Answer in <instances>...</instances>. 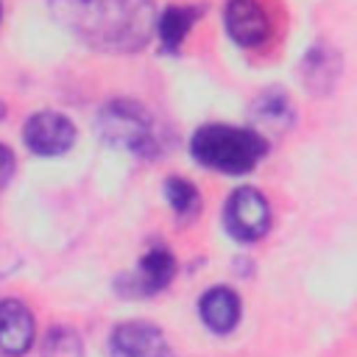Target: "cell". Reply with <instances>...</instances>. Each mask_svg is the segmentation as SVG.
I'll use <instances>...</instances> for the list:
<instances>
[{
  "mask_svg": "<svg viewBox=\"0 0 357 357\" xmlns=\"http://www.w3.org/2000/svg\"><path fill=\"white\" fill-rule=\"evenodd\" d=\"M14 170H17V159H14V151L8 145L0 142V190L8 187V181L14 178Z\"/></svg>",
  "mask_w": 357,
  "mask_h": 357,
  "instance_id": "obj_16",
  "label": "cell"
},
{
  "mask_svg": "<svg viewBox=\"0 0 357 357\" xmlns=\"http://www.w3.org/2000/svg\"><path fill=\"white\" fill-rule=\"evenodd\" d=\"M340 70H343V61H340V53L326 47L324 42L310 47L304 61H301V78H304V86L315 95H326L337 78H340Z\"/></svg>",
  "mask_w": 357,
  "mask_h": 357,
  "instance_id": "obj_12",
  "label": "cell"
},
{
  "mask_svg": "<svg viewBox=\"0 0 357 357\" xmlns=\"http://www.w3.org/2000/svg\"><path fill=\"white\" fill-rule=\"evenodd\" d=\"M98 131L103 142L139 159H156L162 153V131L153 114L128 98L112 100L98 112Z\"/></svg>",
  "mask_w": 357,
  "mask_h": 357,
  "instance_id": "obj_3",
  "label": "cell"
},
{
  "mask_svg": "<svg viewBox=\"0 0 357 357\" xmlns=\"http://www.w3.org/2000/svg\"><path fill=\"white\" fill-rule=\"evenodd\" d=\"M198 315L215 335H229L240 321V296L231 287L215 284L201 296Z\"/></svg>",
  "mask_w": 357,
  "mask_h": 357,
  "instance_id": "obj_11",
  "label": "cell"
},
{
  "mask_svg": "<svg viewBox=\"0 0 357 357\" xmlns=\"http://www.w3.org/2000/svg\"><path fill=\"white\" fill-rule=\"evenodd\" d=\"M204 14V6H167L159 17H156V31L159 42L167 53H176L178 45L184 42L187 31L192 28V22Z\"/></svg>",
  "mask_w": 357,
  "mask_h": 357,
  "instance_id": "obj_13",
  "label": "cell"
},
{
  "mask_svg": "<svg viewBox=\"0 0 357 357\" xmlns=\"http://www.w3.org/2000/svg\"><path fill=\"white\" fill-rule=\"evenodd\" d=\"M109 357H176L165 335L145 321H126L109 337Z\"/></svg>",
  "mask_w": 357,
  "mask_h": 357,
  "instance_id": "obj_8",
  "label": "cell"
},
{
  "mask_svg": "<svg viewBox=\"0 0 357 357\" xmlns=\"http://www.w3.org/2000/svg\"><path fill=\"white\" fill-rule=\"evenodd\" d=\"M176 276V259L173 254L165 248V245H151L139 265L131 271V273H123L117 276V290L123 296H153L159 290H165Z\"/></svg>",
  "mask_w": 357,
  "mask_h": 357,
  "instance_id": "obj_5",
  "label": "cell"
},
{
  "mask_svg": "<svg viewBox=\"0 0 357 357\" xmlns=\"http://www.w3.org/2000/svg\"><path fill=\"white\" fill-rule=\"evenodd\" d=\"M223 226L237 243H254L271 229V204L257 187H240L223 206Z\"/></svg>",
  "mask_w": 357,
  "mask_h": 357,
  "instance_id": "obj_4",
  "label": "cell"
},
{
  "mask_svg": "<svg viewBox=\"0 0 357 357\" xmlns=\"http://www.w3.org/2000/svg\"><path fill=\"white\" fill-rule=\"evenodd\" d=\"M190 151L195 162L204 167H212L229 176H245L268 153V139L254 128L209 123L192 134Z\"/></svg>",
  "mask_w": 357,
  "mask_h": 357,
  "instance_id": "obj_2",
  "label": "cell"
},
{
  "mask_svg": "<svg viewBox=\"0 0 357 357\" xmlns=\"http://www.w3.org/2000/svg\"><path fill=\"white\" fill-rule=\"evenodd\" d=\"M42 357H84V343L75 329L70 326H53L45 335Z\"/></svg>",
  "mask_w": 357,
  "mask_h": 357,
  "instance_id": "obj_15",
  "label": "cell"
},
{
  "mask_svg": "<svg viewBox=\"0 0 357 357\" xmlns=\"http://www.w3.org/2000/svg\"><path fill=\"white\" fill-rule=\"evenodd\" d=\"M229 36L240 47H262L271 39V17L259 0H229L223 11Z\"/></svg>",
  "mask_w": 357,
  "mask_h": 357,
  "instance_id": "obj_7",
  "label": "cell"
},
{
  "mask_svg": "<svg viewBox=\"0 0 357 357\" xmlns=\"http://www.w3.org/2000/svg\"><path fill=\"white\" fill-rule=\"evenodd\" d=\"M251 123H254V131H259L265 139H268V134H273V137L284 134L293 126V103H290V98L279 86L262 92L251 103Z\"/></svg>",
  "mask_w": 357,
  "mask_h": 357,
  "instance_id": "obj_10",
  "label": "cell"
},
{
  "mask_svg": "<svg viewBox=\"0 0 357 357\" xmlns=\"http://www.w3.org/2000/svg\"><path fill=\"white\" fill-rule=\"evenodd\" d=\"M50 14L103 53L142 50L156 31L153 0H47Z\"/></svg>",
  "mask_w": 357,
  "mask_h": 357,
  "instance_id": "obj_1",
  "label": "cell"
},
{
  "mask_svg": "<svg viewBox=\"0 0 357 357\" xmlns=\"http://www.w3.org/2000/svg\"><path fill=\"white\" fill-rule=\"evenodd\" d=\"M22 139L36 156H61L75 142V126L59 112H36L25 120Z\"/></svg>",
  "mask_w": 357,
  "mask_h": 357,
  "instance_id": "obj_6",
  "label": "cell"
},
{
  "mask_svg": "<svg viewBox=\"0 0 357 357\" xmlns=\"http://www.w3.org/2000/svg\"><path fill=\"white\" fill-rule=\"evenodd\" d=\"M165 198L170 204V209L178 215V218H192L201 206V195H198V187L181 176H170L165 181Z\"/></svg>",
  "mask_w": 357,
  "mask_h": 357,
  "instance_id": "obj_14",
  "label": "cell"
},
{
  "mask_svg": "<svg viewBox=\"0 0 357 357\" xmlns=\"http://www.w3.org/2000/svg\"><path fill=\"white\" fill-rule=\"evenodd\" d=\"M36 337V324L31 310L17 298L0 301V354L22 357Z\"/></svg>",
  "mask_w": 357,
  "mask_h": 357,
  "instance_id": "obj_9",
  "label": "cell"
}]
</instances>
